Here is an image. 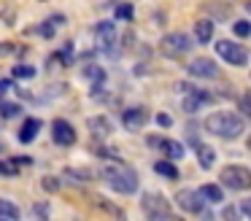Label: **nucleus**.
Instances as JSON below:
<instances>
[{
    "mask_svg": "<svg viewBox=\"0 0 251 221\" xmlns=\"http://www.w3.org/2000/svg\"><path fill=\"white\" fill-rule=\"evenodd\" d=\"M205 129L211 135H219V138H240L243 135V129H246V124H243V119L238 116V113H227V111H222V113H211V116L205 119Z\"/></svg>",
    "mask_w": 251,
    "mask_h": 221,
    "instance_id": "obj_1",
    "label": "nucleus"
},
{
    "mask_svg": "<svg viewBox=\"0 0 251 221\" xmlns=\"http://www.w3.org/2000/svg\"><path fill=\"white\" fill-rule=\"evenodd\" d=\"M100 175H103L105 181H108V186L114 189V192H119V194H132L138 189L135 170H130V167H125V165L103 167V170H100Z\"/></svg>",
    "mask_w": 251,
    "mask_h": 221,
    "instance_id": "obj_2",
    "label": "nucleus"
},
{
    "mask_svg": "<svg viewBox=\"0 0 251 221\" xmlns=\"http://www.w3.org/2000/svg\"><path fill=\"white\" fill-rule=\"evenodd\" d=\"M159 51L170 59L184 57L186 51H192V38L186 35V32H168V35H162V41H159Z\"/></svg>",
    "mask_w": 251,
    "mask_h": 221,
    "instance_id": "obj_3",
    "label": "nucleus"
},
{
    "mask_svg": "<svg viewBox=\"0 0 251 221\" xmlns=\"http://www.w3.org/2000/svg\"><path fill=\"white\" fill-rule=\"evenodd\" d=\"M222 183L235 192H246V189H251V170L243 165H227L222 170Z\"/></svg>",
    "mask_w": 251,
    "mask_h": 221,
    "instance_id": "obj_4",
    "label": "nucleus"
},
{
    "mask_svg": "<svg viewBox=\"0 0 251 221\" xmlns=\"http://www.w3.org/2000/svg\"><path fill=\"white\" fill-rule=\"evenodd\" d=\"M141 208L149 219H168L170 216V202L162 197V194H143Z\"/></svg>",
    "mask_w": 251,
    "mask_h": 221,
    "instance_id": "obj_5",
    "label": "nucleus"
},
{
    "mask_svg": "<svg viewBox=\"0 0 251 221\" xmlns=\"http://www.w3.org/2000/svg\"><path fill=\"white\" fill-rule=\"evenodd\" d=\"M95 43H98V49L103 54H111L116 49V27L114 22H100L98 27H95Z\"/></svg>",
    "mask_w": 251,
    "mask_h": 221,
    "instance_id": "obj_6",
    "label": "nucleus"
},
{
    "mask_svg": "<svg viewBox=\"0 0 251 221\" xmlns=\"http://www.w3.org/2000/svg\"><path fill=\"white\" fill-rule=\"evenodd\" d=\"M216 54L229 65H246V59H249L246 49L240 46V43H232V41H219L216 43Z\"/></svg>",
    "mask_w": 251,
    "mask_h": 221,
    "instance_id": "obj_7",
    "label": "nucleus"
},
{
    "mask_svg": "<svg viewBox=\"0 0 251 221\" xmlns=\"http://www.w3.org/2000/svg\"><path fill=\"white\" fill-rule=\"evenodd\" d=\"M176 202H178V208L186 210V213H202V208H205L202 194L195 192V189H181V192L176 194Z\"/></svg>",
    "mask_w": 251,
    "mask_h": 221,
    "instance_id": "obj_8",
    "label": "nucleus"
},
{
    "mask_svg": "<svg viewBox=\"0 0 251 221\" xmlns=\"http://www.w3.org/2000/svg\"><path fill=\"white\" fill-rule=\"evenodd\" d=\"M51 138H54L57 146H73L76 143V129L65 119H54V124H51Z\"/></svg>",
    "mask_w": 251,
    "mask_h": 221,
    "instance_id": "obj_9",
    "label": "nucleus"
},
{
    "mask_svg": "<svg viewBox=\"0 0 251 221\" xmlns=\"http://www.w3.org/2000/svg\"><path fill=\"white\" fill-rule=\"evenodd\" d=\"M189 73L195 75V78H216L219 65L213 62V59H208V57H197V59L189 62Z\"/></svg>",
    "mask_w": 251,
    "mask_h": 221,
    "instance_id": "obj_10",
    "label": "nucleus"
},
{
    "mask_svg": "<svg viewBox=\"0 0 251 221\" xmlns=\"http://www.w3.org/2000/svg\"><path fill=\"white\" fill-rule=\"evenodd\" d=\"M122 122H125L127 129H143V127H146V122H149V111H146V108H141V105L127 108V111L122 113Z\"/></svg>",
    "mask_w": 251,
    "mask_h": 221,
    "instance_id": "obj_11",
    "label": "nucleus"
},
{
    "mask_svg": "<svg viewBox=\"0 0 251 221\" xmlns=\"http://www.w3.org/2000/svg\"><path fill=\"white\" fill-rule=\"evenodd\" d=\"M89 132L98 140H103L108 135H114V124H111L108 116H95V119H89Z\"/></svg>",
    "mask_w": 251,
    "mask_h": 221,
    "instance_id": "obj_12",
    "label": "nucleus"
},
{
    "mask_svg": "<svg viewBox=\"0 0 251 221\" xmlns=\"http://www.w3.org/2000/svg\"><path fill=\"white\" fill-rule=\"evenodd\" d=\"M213 97L211 95H205L202 89H192V92H186V97H184V111L186 113H195L200 105H205V102H211Z\"/></svg>",
    "mask_w": 251,
    "mask_h": 221,
    "instance_id": "obj_13",
    "label": "nucleus"
},
{
    "mask_svg": "<svg viewBox=\"0 0 251 221\" xmlns=\"http://www.w3.org/2000/svg\"><path fill=\"white\" fill-rule=\"evenodd\" d=\"M38 129H41L38 119H25L22 129H19V140H22V143H33L35 135H38Z\"/></svg>",
    "mask_w": 251,
    "mask_h": 221,
    "instance_id": "obj_14",
    "label": "nucleus"
},
{
    "mask_svg": "<svg viewBox=\"0 0 251 221\" xmlns=\"http://www.w3.org/2000/svg\"><path fill=\"white\" fill-rule=\"evenodd\" d=\"M195 38L200 43L211 41V38H213V22L211 19H200V22H197V25H195Z\"/></svg>",
    "mask_w": 251,
    "mask_h": 221,
    "instance_id": "obj_15",
    "label": "nucleus"
},
{
    "mask_svg": "<svg viewBox=\"0 0 251 221\" xmlns=\"http://www.w3.org/2000/svg\"><path fill=\"white\" fill-rule=\"evenodd\" d=\"M159 148H162V154L168 159H181L184 156V146L176 143V140H159Z\"/></svg>",
    "mask_w": 251,
    "mask_h": 221,
    "instance_id": "obj_16",
    "label": "nucleus"
},
{
    "mask_svg": "<svg viewBox=\"0 0 251 221\" xmlns=\"http://www.w3.org/2000/svg\"><path fill=\"white\" fill-rule=\"evenodd\" d=\"M154 170H157L159 175L170 178V181H176V178H178V167H176L173 162H168V159H159V162H154Z\"/></svg>",
    "mask_w": 251,
    "mask_h": 221,
    "instance_id": "obj_17",
    "label": "nucleus"
},
{
    "mask_svg": "<svg viewBox=\"0 0 251 221\" xmlns=\"http://www.w3.org/2000/svg\"><path fill=\"white\" fill-rule=\"evenodd\" d=\"M200 194L208 199V202H222V199H224L222 186H216V183H205V186L200 189Z\"/></svg>",
    "mask_w": 251,
    "mask_h": 221,
    "instance_id": "obj_18",
    "label": "nucleus"
},
{
    "mask_svg": "<svg viewBox=\"0 0 251 221\" xmlns=\"http://www.w3.org/2000/svg\"><path fill=\"white\" fill-rule=\"evenodd\" d=\"M197 159H200V167H211L213 165V159H216V154H213V148L211 146H197Z\"/></svg>",
    "mask_w": 251,
    "mask_h": 221,
    "instance_id": "obj_19",
    "label": "nucleus"
},
{
    "mask_svg": "<svg viewBox=\"0 0 251 221\" xmlns=\"http://www.w3.org/2000/svg\"><path fill=\"white\" fill-rule=\"evenodd\" d=\"M0 219L17 221V219H19V208H17L14 202H8V199H0Z\"/></svg>",
    "mask_w": 251,
    "mask_h": 221,
    "instance_id": "obj_20",
    "label": "nucleus"
},
{
    "mask_svg": "<svg viewBox=\"0 0 251 221\" xmlns=\"http://www.w3.org/2000/svg\"><path fill=\"white\" fill-rule=\"evenodd\" d=\"M19 172V165L14 159H3L0 162V175H6V178H14Z\"/></svg>",
    "mask_w": 251,
    "mask_h": 221,
    "instance_id": "obj_21",
    "label": "nucleus"
},
{
    "mask_svg": "<svg viewBox=\"0 0 251 221\" xmlns=\"http://www.w3.org/2000/svg\"><path fill=\"white\" fill-rule=\"evenodd\" d=\"M19 111H22V108H19L17 102H6V100H0V113H3L6 119H14V116H19Z\"/></svg>",
    "mask_w": 251,
    "mask_h": 221,
    "instance_id": "obj_22",
    "label": "nucleus"
},
{
    "mask_svg": "<svg viewBox=\"0 0 251 221\" xmlns=\"http://www.w3.org/2000/svg\"><path fill=\"white\" fill-rule=\"evenodd\" d=\"M11 73H14V78H25V81H27V78H33V75H35V68H33V65H17Z\"/></svg>",
    "mask_w": 251,
    "mask_h": 221,
    "instance_id": "obj_23",
    "label": "nucleus"
},
{
    "mask_svg": "<svg viewBox=\"0 0 251 221\" xmlns=\"http://www.w3.org/2000/svg\"><path fill=\"white\" fill-rule=\"evenodd\" d=\"M41 189H44V192H60V178H54V175H46L44 181H41Z\"/></svg>",
    "mask_w": 251,
    "mask_h": 221,
    "instance_id": "obj_24",
    "label": "nucleus"
},
{
    "mask_svg": "<svg viewBox=\"0 0 251 221\" xmlns=\"http://www.w3.org/2000/svg\"><path fill=\"white\" fill-rule=\"evenodd\" d=\"M84 75H87L89 81H103L105 78V73L98 68V65H87V68H84Z\"/></svg>",
    "mask_w": 251,
    "mask_h": 221,
    "instance_id": "obj_25",
    "label": "nucleus"
},
{
    "mask_svg": "<svg viewBox=\"0 0 251 221\" xmlns=\"http://www.w3.org/2000/svg\"><path fill=\"white\" fill-rule=\"evenodd\" d=\"M232 30H235V35H238V38L251 35V25H249V22H243V19H240V22H235V27H232Z\"/></svg>",
    "mask_w": 251,
    "mask_h": 221,
    "instance_id": "obj_26",
    "label": "nucleus"
},
{
    "mask_svg": "<svg viewBox=\"0 0 251 221\" xmlns=\"http://www.w3.org/2000/svg\"><path fill=\"white\" fill-rule=\"evenodd\" d=\"M116 16L130 22V19H132V5H130V3H119V5H116Z\"/></svg>",
    "mask_w": 251,
    "mask_h": 221,
    "instance_id": "obj_27",
    "label": "nucleus"
},
{
    "mask_svg": "<svg viewBox=\"0 0 251 221\" xmlns=\"http://www.w3.org/2000/svg\"><path fill=\"white\" fill-rule=\"evenodd\" d=\"M54 59H60V62H71V59H73V43H65Z\"/></svg>",
    "mask_w": 251,
    "mask_h": 221,
    "instance_id": "obj_28",
    "label": "nucleus"
},
{
    "mask_svg": "<svg viewBox=\"0 0 251 221\" xmlns=\"http://www.w3.org/2000/svg\"><path fill=\"white\" fill-rule=\"evenodd\" d=\"M33 213L38 216V219H46V216H49V205H44V202H35V205H33Z\"/></svg>",
    "mask_w": 251,
    "mask_h": 221,
    "instance_id": "obj_29",
    "label": "nucleus"
},
{
    "mask_svg": "<svg viewBox=\"0 0 251 221\" xmlns=\"http://www.w3.org/2000/svg\"><path fill=\"white\" fill-rule=\"evenodd\" d=\"M38 35H44V38H54V27H51V22H46V25H41V27H38Z\"/></svg>",
    "mask_w": 251,
    "mask_h": 221,
    "instance_id": "obj_30",
    "label": "nucleus"
},
{
    "mask_svg": "<svg viewBox=\"0 0 251 221\" xmlns=\"http://www.w3.org/2000/svg\"><path fill=\"white\" fill-rule=\"evenodd\" d=\"M240 113L251 119V97H240Z\"/></svg>",
    "mask_w": 251,
    "mask_h": 221,
    "instance_id": "obj_31",
    "label": "nucleus"
},
{
    "mask_svg": "<svg viewBox=\"0 0 251 221\" xmlns=\"http://www.w3.org/2000/svg\"><path fill=\"white\" fill-rule=\"evenodd\" d=\"M0 16H3V22H6V25H14V16H17V11H14L11 5H8V8L3 11V14H0Z\"/></svg>",
    "mask_w": 251,
    "mask_h": 221,
    "instance_id": "obj_32",
    "label": "nucleus"
},
{
    "mask_svg": "<svg viewBox=\"0 0 251 221\" xmlns=\"http://www.w3.org/2000/svg\"><path fill=\"white\" fill-rule=\"evenodd\" d=\"M157 124H159V127H170V124H173V119H170L168 113H159V116H157Z\"/></svg>",
    "mask_w": 251,
    "mask_h": 221,
    "instance_id": "obj_33",
    "label": "nucleus"
},
{
    "mask_svg": "<svg viewBox=\"0 0 251 221\" xmlns=\"http://www.w3.org/2000/svg\"><path fill=\"white\" fill-rule=\"evenodd\" d=\"M11 89H14V84H11V81H0V97H3V95H8Z\"/></svg>",
    "mask_w": 251,
    "mask_h": 221,
    "instance_id": "obj_34",
    "label": "nucleus"
},
{
    "mask_svg": "<svg viewBox=\"0 0 251 221\" xmlns=\"http://www.w3.org/2000/svg\"><path fill=\"white\" fill-rule=\"evenodd\" d=\"M14 51V43H0V57H8Z\"/></svg>",
    "mask_w": 251,
    "mask_h": 221,
    "instance_id": "obj_35",
    "label": "nucleus"
},
{
    "mask_svg": "<svg viewBox=\"0 0 251 221\" xmlns=\"http://www.w3.org/2000/svg\"><path fill=\"white\" fill-rule=\"evenodd\" d=\"M240 213H243V216H251V199H243V205H240Z\"/></svg>",
    "mask_w": 251,
    "mask_h": 221,
    "instance_id": "obj_36",
    "label": "nucleus"
},
{
    "mask_svg": "<svg viewBox=\"0 0 251 221\" xmlns=\"http://www.w3.org/2000/svg\"><path fill=\"white\" fill-rule=\"evenodd\" d=\"M14 162H17L19 167H22V165H33V159H30V156H14Z\"/></svg>",
    "mask_w": 251,
    "mask_h": 221,
    "instance_id": "obj_37",
    "label": "nucleus"
},
{
    "mask_svg": "<svg viewBox=\"0 0 251 221\" xmlns=\"http://www.w3.org/2000/svg\"><path fill=\"white\" fill-rule=\"evenodd\" d=\"M246 8H249V14H251V3H249V5H246Z\"/></svg>",
    "mask_w": 251,
    "mask_h": 221,
    "instance_id": "obj_38",
    "label": "nucleus"
},
{
    "mask_svg": "<svg viewBox=\"0 0 251 221\" xmlns=\"http://www.w3.org/2000/svg\"><path fill=\"white\" fill-rule=\"evenodd\" d=\"M249 151H251V140H249Z\"/></svg>",
    "mask_w": 251,
    "mask_h": 221,
    "instance_id": "obj_39",
    "label": "nucleus"
},
{
    "mask_svg": "<svg viewBox=\"0 0 251 221\" xmlns=\"http://www.w3.org/2000/svg\"><path fill=\"white\" fill-rule=\"evenodd\" d=\"M41 3H46V0H41Z\"/></svg>",
    "mask_w": 251,
    "mask_h": 221,
    "instance_id": "obj_40",
    "label": "nucleus"
}]
</instances>
